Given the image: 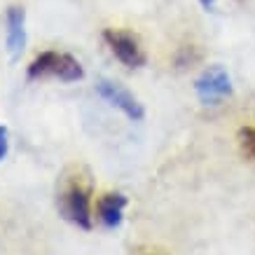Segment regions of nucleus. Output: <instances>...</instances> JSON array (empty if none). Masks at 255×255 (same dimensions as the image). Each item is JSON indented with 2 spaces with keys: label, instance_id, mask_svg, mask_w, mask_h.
<instances>
[{
  "label": "nucleus",
  "instance_id": "1",
  "mask_svg": "<svg viewBox=\"0 0 255 255\" xmlns=\"http://www.w3.org/2000/svg\"><path fill=\"white\" fill-rule=\"evenodd\" d=\"M56 209H59V216L66 223L89 232L94 227L92 185H89V180L82 176L66 178L59 194H56Z\"/></svg>",
  "mask_w": 255,
  "mask_h": 255
},
{
  "label": "nucleus",
  "instance_id": "2",
  "mask_svg": "<svg viewBox=\"0 0 255 255\" xmlns=\"http://www.w3.org/2000/svg\"><path fill=\"white\" fill-rule=\"evenodd\" d=\"M26 78L31 82H38V80L80 82V80H85V68L70 52L45 49L26 66Z\"/></svg>",
  "mask_w": 255,
  "mask_h": 255
},
{
  "label": "nucleus",
  "instance_id": "3",
  "mask_svg": "<svg viewBox=\"0 0 255 255\" xmlns=\"http://www.w3.org/2000/svg\"><path fill=\"white\" fill-rule=\"evenodd\" d=\"M103 42L110 49V54L127 68H143L147 63V54L136 33L124 31V28H106Z\"/></svg>",
  "mask_w": 255,
  "mask_h": 255
},
{
  "label": "nucleus",
  "instance_id": "4",
  "mask_svg": "<svg viewBox=\"0 0 255 255\" xmlns=\"http://www.w3.org/2000/svg\"><path fill=\"white\" fill-rule=\"evenodd\" d=\"M232 78L220 63L206 66L199 73V78L194 80V94L204 106H220L225 99L232 96Z\"/></svg>",
  "mask_w": 255,
  "mask_h": 255
},
{
  "label": "nucleus",
  "instance_id": "5",
  "mask_svg": "<svg viewBox=\"0 0 255 255\" xmlns=\"http://www.w3.org/2000/svg\"><path fill=\"white\" fill-rule=\"evenodd\" d=\"M96 94H99L106 103H110L113 108H117L120 113H124L131 122H140V120L145 117L143 103H140L127 87L120 85V82H113V80H108V78L96 80Z\"/></svg>",
  "mask_w": 255,
  "mask_h": 255
},
{
  "label": "nucleus",
  "instance_id": "6",
  "mask_svg": "<svg viewBox=\"0 0 255 255\" xmlns=\"http://www.w3.org/2000/svg\"><path fill=\"white\" fill-rule=\"evenodd\" d=\"M5 49L12 61L26 49V9L21 5H9L5 12Z\"/></svg>",
  "mask_w": 255,
  "mask_h": 255
},
{
  "label": "nucleus",
  "instance_id": "7",
  "mask_svg": "<svg viewBox=\"0 0 255 255\" xmlns=\"http://www.w3.org/2000/svg\"><path fill=\"white\" fill-rule=\"evenodd\" d=\"M127 194L122 192H108L103 194L96 204V218L106 230H117L124 220V209H127Z\"/></svg>",
  "mask_w": 255,
  "mask_h": 255
},
{
  "label": "nucleus",
  "instance_id": "8",
  "mask_svg": "<svg viewBox=\"0 0 255 255\" xmlns=\"http://www.w3.org/2000/svg\"><path fill=\"white\" fill-rule=\"evenodd\" d=\"M239 145H241V150H244V155H246L251 162H255V127L253 124L239 129Z\"/></svg>",
  "mask_w": 255,
  "mask_h": 255
},
{
  "label": "nucleus",
  "instance_id": "9",
  "mask_svg": "<svg viewBox=\"0 0 255 255\" xmlns=\"http://www.w3.org/2000/svg\"><path fill=\"white\" fill-rule=\"evenodd\" d=\"M197 61H199V52H197L192 45L180 49V54H178V66H180V68H187V66H192V63H197Z\"/></svg>",
  "mask_w": 255,
  "mask_h": 255
},
{
  "label": "nucleus",
  "instance_id": "10",
  "mask_svg": "<svg viewBox=\"0 0 255 255\" xmlns=\"http://www.w3.org/2000/svg\"><path fill=\"white\" fill-rule=\"evenodd\" d=\"M9 152V129L5 124H0V164Z\"/></svg>",
  "mask_w": 255,
  "mask_h": 255
},
{
  "label": "nucleus",
  "instance_id": "11",
  "mask_svg": "<svg viewBox=\"0 0 255 255\" xmlns=\"http://www.w3.org/2000/svg\"><path fill=\"white\" fill-rule=\"evenodd\" d=\"M197 2H199L206 12H216V7H218V0H197Z\"/></svg>",
  "mask_w": 255,
  "mask_h": 255
},
{
  "label": "nucleus",
  "instance_id": "12",
  "mask_svg": "<svg viewBox=\"0 0 255 255\" xmlns=\"http://www.w3.org/2000/svg\"><path fill=\"white\" fill-rule=\"evenodd\" d=\"M143 255H162V253H143Z\"/></svg>",
  "mask_w": 255,
  "mask_h": 255
}]
</instances>
